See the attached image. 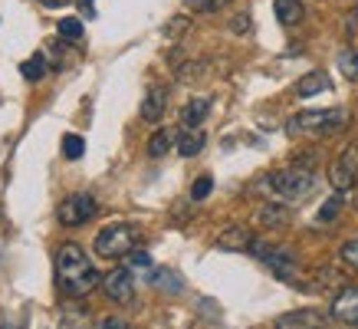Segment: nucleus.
Returning <instances> with one entry per match:
<instances>
[{
  "instance_id": "f257e3e1",
  "label": "nucleus",
  "mask_w": 358,
  "mask_h": 329,
  "mask_svg": "<svg viewBox=\"0 0 358 329\" xmlns=\"http://www.w3.org/2000/svg\"><path fill=\"white\" fill-rule=\"evenodd\" d=\"M56 286L69 300H83L96 286H102V276L79 244H63L56 251Z\"/></svg>"
},
{
  "instance_id": "f03ea898",
  "label": "nucleus",
  "mask_w": 358,
  "mask_h": 329,
  "mask_svg": "<svg viewBox=\"0 0 358 329\" xmlns=\"http://www.w3.org/2000/svg\"><path fill=\"white\" fill-rule=\"evenodd\" d=\"M348 112L345 109H309L296 112L293 119L286 122L289 135H336L345 129Z\"/></svg>"
},
{
  "instance_id": "7ed1b4c3",
  "label": "nucleus",
  "mask_w": 358,
  "mask_h": 329,
  "mask_svg": "<svg viewBox=\"0 0 358 329\" xmlns=\"http://www.w3.org/2000/svg\"><path fill=\"white\" fill-rule=\"evenodd\" d=\"M266 188L273 195L286 197V201H299V197H309L315 188V175L309 168H286V172H273L266 175Z\"/></svg>"
},
{
  "instance_id": "20e7f679",
  "label": "nucleus",
  "mask_w": 358,
  "mask_h": 329,
  "mask_svg": "<svg viewBox=\"0 0 358 329\" xmlns=\"http://www.w3.org/2000/svg\"><path fill=\"white\" fill-rule=\"evenodd\" d=\"M250 253H257V260L266 263L273 270V276H280L282 284H293L296 276H299V260H296V253L286 251V247H270L266 241H253Z\"/></svg>"
},
{
  "instance_id": "39448f33",
  "label": "nucleus",
  "mask_w": 358,
  "mask_h": 329,
  "mask_svg": "<svg viewBox=\"0 0 358 329\" xmlns=\"http://www.w3.org/2000/svg\"><path fill=\"white\" fill-rule=\"evenodd\" d=\"M131 251H135V230L129 224H109L106 230H99L96 237L99 257H129Z\"/></svg>"
},
{
  "instance_id": "423d86ee",
  "label": "nucleus",
  "mask_w": 358,
  "mask_h": 329,
  "mask_svg": "<svg viewBox=\"0 0 358 329\" xmlns=\"http://www.w3.org/2000/svg\"><path fill=\"white\" fill-rule=\"evenodd\" d=\"M96 211H99V204L92 195H69L59 204L56 218H59L63 227H83V224H89V220L96 218Z\"/></svg>"
},
{
  "instance_id": "0eeeda50",
  "label": "nucleus",
  "mask_w": 358,
  "mask_h": 329,
  "mask_svg": "<svg viewBox=\"0 0 358 329\" xmlns=\"http://www.w3.org/2000/svg\"><path fill=\"white\" fill-rule=\"evenodd\" d=\"M355 178H358V145H348L329 168V181H332L336 191H352Z\"/></svg>"
},
{
  "instance_id": "6e6552de",
  "label": "nucleus",
  "mask_w": 358,
  "mask_h": 329,
  "mask_svg": "<svg viewBox=\"0 0 358 329\" xmlns=\"http://www.w3.org/2000/svg\"><path fill=\"white\" fill-rule=\"evenodd\" d=\"M102 290H106V296H109L112 303H119V307L135 303V276H131V270H125V267H119V270H112V274L102 276Z\"/></svg>"
},
{
  "instance_id": "1a4fd4ad",
  "label": "nucleus",
  "mask_w": 358,
  "mask_h": 329,
  "mask_svg": "<svg viewBox=\"0 0 358 329\" xmlns=\"http://www.w3.org/2000/svg\"><path fill=\"white\" fill-rule=\"evenodd\" d=\"M329 316L336 319V323H342V326L358 329V286L338 290L336 300H332V307H329Z\"/></svg>"
},
{
  "instance_id": "9d476101",
  "label": "nucleus",
  "mask_w": 358,
  "mask_h": 329,
  "mask_svg": "<svg viewBox=\"0 0 358 329\" xmlns=\"http://www.w3.org/2000/svg\"><path fill=\"white\" fill-rule=\"evenodd\" d=\"M273 329H329V316L319 309H293L276 319Z\"/></svg>"
},
{
  "instance_id": "9b49d317",
  "label": "nucleus",
  "mask_w": 358,
  "mask_h": 329,
  "mask_svg": "<svg viewBox=\"0 0 358 329\" xmlns=\"http://www.w3.org/2000/svg\"><path fill=\"white\" fill-rule=\"evenodd\" d=\"M253 230L243 227V224H230V227L220 230V237L214 241V247L217 251H227V253H247L250 247H253Z\"/></svg>"
},
{
  "instance_id": "f8f14e48",
  "label": "nucleus",
  "mask_w": 358,
  "mask_h": 329,
  "mask_svg": "<svg viewBox=\"0 0 358 329\" xmlns=\"http://www.w3.org/2000/svg\"><path fill=\"white\" fill-rule=\"evenodd\" d=\"M164 109H168V89L152 86L141 99V119L145 122H162Z\"/></svg>"
},
{
  "instance_id": "ddd939ff",
  "label": "nucleus",
  "mask_w": 358,
  "mask_h": 329,
  "mask_svg": "<svg viewBox=\"0 0 358 329\" xmlns=\"http://www.w3.org/2000/svg\"><path fill=\"white\" fill-rule=\"evenodd\" d=\"M59 329H92V313L89 307H79V303H69L59 313Z\"/></svg>"
},
{
  "instance_id": "4468645a",
  "label": "nucleus",
  "mask_w": 358,
  "mask_h": 329,
  "mask_svg": "<svg viewBox=\"0 0 358 329\" xmlns=\"http://www.w3.org/2000/svg\"><path fill=\"white\" fill-rule=\"evenodd\" d=\"M329 86H332V83H329L326 73H322V69H313V73H306V76L296 83V96L313 99V96H319V92H326Z\"/></svg>"
},
{
  "instance_id": "2eb2a0df",
  "label": "nucleus",
  "mask_w": 358,
  "mask_h": 329,
  "mask_svg": "<svg viewBox=\"0 0 358 329\" xmlns=\"http://www.w3.org/2000/svg\"><path fill=\"white\" fill-rule=\"evenodd\" d=\"M207 112H210V99H204V96L191 99L185 106V112H181V125H185V129H201V122L207 119Z\"/></svg>"
},
{
  "instance_id": "dca6fc26",
  "label": "nucleus",
  "mask_w": 358,
  "mask_h": 329,
  "mask_svg": "<svg viewBox=\"0 0 358 329\" xmlns=\"http://www.w3.org/2000/svg\"><path fill=\"white\" fill-rule=\"evenodd\" d=\"M207 145V135L201 129H185L178 135V155H185V158H194V155L204 152Z\"/></svg>"
},
{
  "instance_id": "f3484780",
  "label": "nucleus",
  "mask_w": 358,
  "mask_h": 329,
  "mask_svg": "<svg viewBox=\"0 0 358 329\" xmlns=\"http://www.w3.org/2000/svg\"><path fill=\"white\" fill-rule=\"evenodd\" d=\"M273 13H276V20L282 23V27H296V23L303 20V4L299 0H276L273 4Z\"/></svg>"
},
{
  "instance_id": "a211bd4d",
  "label": "nucleus",
  "mask_w": 358,
  "mask_h": 329,
  "mask_svg": "<svg viewBox=\"0 0 358 329\" xmlns=\"http://www.w3.org/2000/svg\"><path fill=\"white\" fill-rule=\"evenodd\" d=\"M289 208L286 204H266V208H260V224L263 227H286L289 224Z\"/></svg>"
},
{
  "instance_id": "6ab92c4d",
  "label": "nucleus",
  "mask_w": 358,
  "mask_h": 329,
  "mask_svg": "<svg viewBox=\"0 0 358 329\" xmlns=\"http://www.w3.org/2000/svg\"><path fill=\"white\" fill-rule=\"evenodd\" d=\"M178 142V139H174V132H168V129H158L152 135V139H148V155H152V158H164V155L171 152V145Z\"/></svg>"
},
{
  "instance_id": "aec40b11",
  "label": "nucleus",
  "mask_w": 358,
  "mask_h": 329,
  "mask_svg": "<svg viewBox=\"0 0 358 329\" xmlns=\"http://www.w3.org/2000/svg\"><path fill=\"white\" fill-rule=\"evenodd\" d=\"M20 73H23V79H30V83H40V79L50 73V63H46L43 53H33L30 59L20 66Z\"/></svg>"
},
{
  "instance_id": "412c9836",
  "label": "nucleus",
  "mask_w": 358,
  "mask_h": 329,
  "mask_svg": "<svg viewBox=\"0 0 358 329\" xmlns=\"http://www.w3.org/2000/svg\"><path fill=\"white\" fill-rule=\"evenodd\" d=\"M63 155L69 162H79V158L86 155V139H83V135H73V132L63 135Z\"/></svg>"
},
{
  "instance_id": "4be33fe9",
  "label": "nucleus",
  "mask_w": 358,
  "mask_h": 329,
  "mask_svg": "<svg viewBox=\"0 0 358 329\" xmlns=\"http://www.w3.org/2000/svg\"><path fill=\"white\" fill-rule=\"evenodd\" d=\"M152 284L158 286V290H168V293H181V290H185L181 280H178V274H171V270H155Z\"/></svg>"
},
{
  "instance_id": "5701e85b",
  "label": "nucleus",
  "mask_w": 358,
  "mask_h": 329,
  "mask_svg": "<svg viewBox=\"0 0 358 329\" xmlns=\"http://www.w3.org/2000/svg\"><path fill=\"white\" fill-rule=\"evenodd\" d=\"M83 33H86V27H83L79 17H63L59 20V36L63 40H83Z\"/></svg>"
},
{
  "instance_id": "b1692460",
  "label": "nucleus",
  "mask_w": 358,
  "mask_h": 329,
  "mask_svg": "<svg viewBox=\"0 0 358 329\" xmlns=\"http://www.w3.org/2000/svg\"><path fill=\"white\" fill-rule=\"evenodd\" d=\"M338 69L345 73V79L358 83V53H355V50H345V53H338Z\"/></svg>"
},
{
  "instance_id": "393cba45",
  "label": "nucleus",
  "mask_w": 358,
  "mask_h": 329,
  "mask_svg": "<svg viewBox=\"0 0 358 329\" xmlns=\"http://www.w3.org/2000/svg\"><path fill=\"white\" fill-rule=\"evenodd\" d=\"M227 4L230 0H185V7L194 13H217V10H224Z\"/></svg>"
},
{
  "instance_id": "a878e982",
  "label": "nucleus",
  "mask_w": 358,
  "mask_h": 329,
  "mask_svg": "<svg viewBox=\"0 0 358 329\" xmlns=\"http://www.w3.org/2000/svg\"><path fill=\"white\" fill-rule=\"evenodd\" d=\"M338 211H342V191H338L336 197H329L326 204L319 208V220H322V224H329V220H336Z\"/></svg>"
},
{
  "instance_id": "bb28decb",
  "label": "nucleus",
  "mask_w": 358,
  "mask_h": 329,
  "mask_svg": "<svg viewBox=\"0 0 358 329\" xmlns=\"http://www.w3.org/2000/svg\"><path fill=\"white\" fill-rule=\"evenodd\" d=\"M210 191H214V178H210V175H201L194 181V188H191V201H204Z\"/></svg>"
},
{
  "instance_id": "cd10ccee",
  "label": "nucleus",
  "mask_w": 358,
  "mask_h": 329,
  "mask_svg": "<svg viewBox=\"0 0 358 329\" xmlns=\"http://www.w3.org/2000/svg\"><path fill=\"white\" fill-rule=\"evenodd\" d=\"M125 260H129L131 270H152V253L148 251H131Z\"/></svg>"
},
{
  "instance_id": "c85d7f7f",
  "label": "nucleus",
  "mask_w": 358,
  "mask_h": 329,
  "mask_svg": "<svg viewBox=\"0 0 358 329\" xmlns=\"http://www.w3.org/2000/svg\"><path fill=\"white\" fill-rule=\"evenodd\" d=\"M338 257H342V263H345V267L358 270V241L342 244V251H338Z\"/></svg>"
},
{
  "instance_id": "c756f323",
  "label": "nucleus",
  "mask_w": 358,
  "mask_h": 329,
  "mask_svg": "<svg viewBox=\"0 0 358 329\" xmlns=\"http://www.w3.org/2000/svg\"><path fill=\"white\" fill-rule=\"evenodd\" d=\"M230 30L237 33V36H247L253 30V23H250V13H237L234 20H230Z\"/></svg>"
},
{
  "instance_id": "7c9ffc66",
  "label": "nucleus",
  "mask_w": 358,
  "mask_h": 329,
  "mask_svg": "<svg viewBox=\"0 0 358 329\" xmlns=\"http://www.w3.org/2000/svg\"><path fill=\"white\" fill-rule=\"evenodd\" d=\"M99 329H131L125 319H119V316H109V319H102V326Z\"/></svg>"
},
{
  "instance_id": "2f4dec72",
  "label": "nucleus",
  "mask_w": 358,
  "mask_h": 329,
  "mask_svg": "<svg viewBox=\"0 0 358 329\" xmlns=\"http://www.w3.org/2000/svg\"><path fill=\"white\" fill-rule=\"evenodd\" d=\"M185 27H187V20H185V17H178V23H171V27H164V33H168V36H174V33H178V30H185Z\"/></svg>"
},
{
  "instance_id": "473e14b6",
  "label": "nucleus",
  "mask_w": 358,
  "mask_h": 329,
  "mask_svg": "<svg viewBox=\"0 0 358 329\" xmlns=\"http://www.w3.org/2000/svg\"><path fill=\"white\" fill-rule=\"evenodd\" d=\"M79 7H83L86 17H96V0H79Z\"/></svg>"
},
{
  "instance_id": "72a5a7b5",
  "label": "nucleus",
  "mask_w": 358,
  "mask_h": 329,
  "mask_svg": "<svg viewBox=\"0 0 358 329\" xmlns=\"http://www.w3.org/2000/svg\"><path fill=\"white\" fill-rule=\"evenodd\" d=\"M40 4H43V7H50V10H56V7H66L69 0H40Z\"/></svg>"
}]
</instances>
